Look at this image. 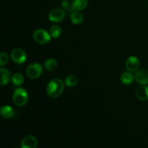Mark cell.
<instances>
[{
  "label": "cell",
  "instance_id": "ffe728a7",
  "mask_svg": "<svg viewBox=\"0 0 148 148\" xmlns=\"http://www.w3.org/2000/svg\"><path fill=\"white\" fill-rule=\"evenodd\" d=\"M9 58L7 53H4V52L1 53V54H0V65L1 66H4L6 64H7Z\"/></svg>",
  "mask_w": 148,
  "mask_h": 148
},
{
  "label": "cell",
  "instance_id": "5bb4252c",
  "mask_svg": "<svg viewBox=\"0 0 148 148\" xmlns=\"http://www.w3.org/2000/svg\"><path fill=\"white\" fill-rule=\"evenodd\" d=\"M83 15L78 11H75L71 14V20L72 23L75 25H79L83 21Z\"/></svg>",
  "mask_w": 148,
  "mask_h": 148
},
{
  "label": "cell",
  "instance_id": "44dd1931",
  "mask_svg": "<svg viewBox=\"0 0 148 148\" xmlns=\"http://www.w3.org/2000/svg\"><path fill=\"white\" fill-rule=\"evenodd\" d=\"M62 8L64 9V10H70V8L72 7V6H70V3L68 0H64L62 3Z\"/></svg>",
  "mask_w": 148,
  "mask_h": 148
},
{
  "label": "cell",
  "instance_id": "30bf717a",
  "mask_svg": "<svg viewBox=\"0 0 148 148\" xmlns=\"http://www.w3.org/2000/svg\"><path fill=\"white\" fill-rule=\"evenodd\" d=\"M136 97L140 101H145L148 100V86L143 85L139 87L135 92Z\"/></svg>",
  "mask_w": 148,
  "mask_h": 148
},
{
  "label": "cell",
  "instance_id": "ac0fdd59",
  "mask_svg": "<svg viewBox=\"0 0 148 148\" xmlns=\"http://www.w3.org/2000/svg\"><path fill=\"white\" fill-rule=\"evenodd\" d=\"M78 79L75 75H69L65 79V84L68 87H75L77 85Z\"/></svg>",
  "mask_w": 148,
  "mask_h": 148
},
{
  "label": "cell",
  "instance_id": "e0dca14e",
  "mask_svg": "<svg viewBox=\"0 0 148 148\" xmlns=\"http://www.w3.org/2000/svg\"><path fill=\"white\" fill-rule=\"evenodd\" d=\"M57 62L54 59H49L45 62L44 66L47 70L53 71L57 67Z\"/></svg>",
  "mask_w": 148,
  "mask_h": 148
},
{
  "label": "cell",
  "instance_id": "8fae6325",
  "mask_svg": "<svg viewBox=\"0 0 148 148\" xmlns=\"http://www.w3.org/2000/svg\"><path fill=\"white\" fill-rule=\"evenodd\" d=\"M88 0H73L71 6L74 11H81L88 6Z\"/></svg>",
  "mask_w": 148,
  "mask_h": 148
},
{
  "label": "cell",
  "instance_id": "ba28073f",
  "mask_svg": "<svg viewBox=\"0 0 148 148\" xmlns=\"http://www.w3.org/2000/svg\"><path fill=\"white\" fill-rule=\"evenodd\" d=\"M38 145V141L34 136H26L21 142L22 148H36Z\"/></svg>",
  "mask_w": 148,
  "mask_h": 148
},
{
  "label": "cell",
  "instance_id": "2e32d148",
  "mask_svg": "<svg viewBox=\"0 0 148 148\" xmlns=\"http://www.w3.org/2000/svg\"><path fill=\"white\" fill-rule=\"evenodd\" d=\"M12 81L16 86H20L24 82V77L20 73H14L12 76Z\"/></svg>",
  "mask_w": 148,
  "mask_h": 148
},
{
  "label": "cell",
  "instance_id": "3957f363",
  "mask_svg": "<svg viewBox=\"0 0 148 148\" xmlns=\"http://www.w3.org/2000/svg\"><path fill=\"white\" fill-rule=\"evenodd\" d=\"M43 72V68L38 63L31 64L27 66L26 69V75L30 79H37L41 75Z\"/></svg>",
  "mask_w": 148,
  "mask_h": 148
},
{
  "label": "cell",
  "instance_id": "9c48e42d",
  "mask_svg": "<svg viewBox=\"0 0 148 148\" xmlns=\"http://www.w3.org/2000/svg\"><path fill=\"white\" fill-rule=\"evenodd\" d=\"M134 79L141 85L148 84V71L146 69H140L137 71L134 75Z\"/></svg>",
  "mask_w": 148,
  "mask_h": 148
},
{
  "label": "cell",
  "instance_id": "d6986e66",
  "mask_svg": "<svg viewBox=\"0 0 148 148\" xmlns=\"http://www.w3.org/2000/svg\"><path fill=\"white\" fill-rule=\"evenodd\" d=\"M62 33V28L59 25H53L50 28V35L53 38L59 37Z\"/></svg>",
  "mask_w": 148,
  "mask_h": 148
},
{
  "label": "cell",
  "instance_id": "277c9868",
  "mask_svg": "<svg viewBox=\"0 0 148 148\" xmlns=\"http://www.w3.org/2000/svg\"><path fill=\"white\" fill-rule=\"evenodd\" d=\"M33 39L39 44H46L51 40V35L43 29H38L33 33Z\"/></svg>",
  "mask_w": 148,
  "mask_h": 148
},
{
  "label": "cell",
  "instance_id": "8992f818",
  "mask_svg": "<svg viewBox=\"0 0 148 148\" xmlns=\"http://www.w3.org/2000/svg\"><path fill=\"white\" fill-rule=\"evenodd\" d=\"M49 20L53 23H59L62 21L65 17V12L62 9H54L49 13Z\"/></svg>",
  "mask_w": 148,
  "mask_h": 148
},
{
  "label": "cell",
  "instance_id": "5b68a950",
  "mask_svg": "<svg viewBox=\"0 0 148 148\" xmlns=\"http://www.w3.org/2000/svg\"><path fill=\"white\" fill-rule=\"evenodd\" d=\"M10 56H11L12 60L17 64L25 63L27 59L25 52L23 49H19V48H15L13 49L10 53Z\"/></svg>",
  "mask_w": 148,
  "mask_h": 148
},
{
  "label": "cell",
  "instance_id": "6da1fadb",
  "mask_svg": "<svg viewBox=\"0 0 148 148\" xmlns=\"http://www.w3.org/2000/svg\"><path fill=\"white\" fill-rule=\"evenodd\" d=\"M64 83L62 80L54 78L49 82L46 88V92L50 98H56L60 96L64 91Z\"/></svg>",
  "mask_w": 148,
  "mask_h": 148
},
{
  "label": "cell",
  "instance_id": "52a82bcc",
  "mask_svg": "<svg viewBox=\"0 0 148 148\" xmlns=\"http://www.w3.org/2000/svg\"><path fill=\"white\" fill-rule=\"evenodd\" d=\"M125 66L129 72H137L140 66V60L136 56H130L126 62Z\"/></svg>",
  "mask_w": 148,
  "mask_h": 148
},
{
  "label": "cell",
  "instance_id": "7a4b0ae2",
  "mask_svg": "<svg viewBox=\"0 0 148 148\" xmlns=\"http://www.w3.org/2000/svg\"><path fill=\"white\" fill-rule=\"evenodd\" d=\"M13 102L17 106H23L27 103L28 96L27 92L24 88H19L14 90L12 96Z\"/></svg>",
  "mask_w": 148,
  "mask_h": 148
},
{
  "label": "cell",
  "instance_id": "7c38bea8",
  "mask_svg": "<svg viewBox=\"0 0 148 148\" xmlns=\"http://www.w3.org/2000/svg\"><path fill=\"white\" fill-rule=\"evenodd\" d=\"M0 72H1V85L4 86L7 85L12 79L11 74L7 69L4 68H1Z\"/></svg>",
  "mask_w": 148,
  "mask_h": 148
},
{
  "label": "cell",
  "instance_id": "9a60e30c",
  "mask_svg": "<svg viewBox=\"0 0 148 148\" xmlns=\"http://www.w3.org/2000/svg\"><path fill=\"white\" fill-rule=\"evenodd\" d=\"M14 111L10 106H5L1 108V114L4 119H10L13 116Z\"/></svg>",
  "mask_w": 148,
  "mask_h": 148
},
{
  "label": "cell",
  "instance_id": "4fadbf2b",
  "mask_svg": "<svg viewBox=\"0 0 148 148\" xmlns=\"http://www.w3.org/2000/svg\"><path fill=\"white\" fill-rule=\"evenodd\" d=\"M134 77L130 72H124L120 77V80L124 85H130L133 82Z\"/></svg>",
  "mask_w": 148,
  "mask_h": 148
}]
</instances>
